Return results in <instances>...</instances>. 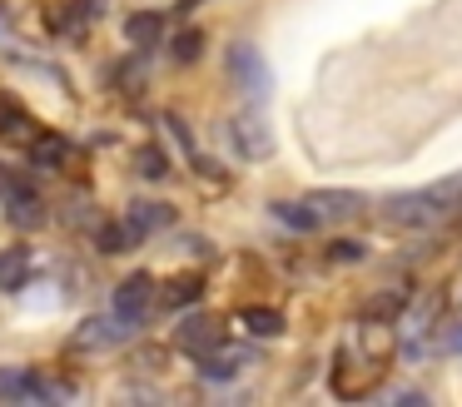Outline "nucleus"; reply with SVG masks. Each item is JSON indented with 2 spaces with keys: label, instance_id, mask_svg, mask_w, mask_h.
Segmentation results:
<instances>
[{
  "label": "nucleus",
  "instance_id": "f257e3e1",
  "mask_svg": "<svg viewBox=\"0 0 462 407\" xmlns=\"http://www.w3.org/2000/svg\"><path fill=\"white\" fill-rule=\"evenodd\" d=\"M457 208H462V169L448 179H438V184H428V189L388 199V218L402 228H428V224H438V218L457 214Z\"/></svg>",
  "mask_w": 462,
  "mask_h": 407
},
{
  "label": "nucleus",
  "instance_id": "f03ea898",
  "mask_svg": "<svg viewBox=\"0 0 462 407\" xmlns=\"http://www.w3.org/2000/svg\"><path fill=\"white\" fill-rule=\"evenodd\" d=\"M229 69H234V79H239V89L254 99V105H263V95H269V65H263V55L254 45H234L229 50Z\"/></svg>",
  "mask_w": 462,
  "mask_h": 407
},
{
  "label": "nucleus",
  "instance_id": "7ed1b4c3",
  "mask_svg": "<svg viewBox=\"0 0 462 407\" xmlns=\"http://www.w3.org/2000/svg\"><path fill=\"white\" fill-rule=\"evenodd\" d=\"M303 204H309V214L319 218V228H323V224H348V218H358L363 194H353V189H313Z\"/></svg>",
  "mask_w": 462,
  "mask_h": 407
},
{
  "label": "nucleus",
  "instance_id": "20e7f679",
  "mask_svg": "<svg viewBox=\"0 0 462 407\" xmlns=\"http://www.w3.org/2000/svg\"><path fill=\"white\" fill-rule=\"evenodd\" d=\"M150 303H154V283H150V273L125 278V283L115 288V323L134 328L144 313H150Z\"/></svg>",
  "mask_w": 462,
  "mask_h": 407
},
{
  "label": "nucleus",
  "instance_id": "39448f33",
  "mask_svg": "<svg viewBox=\"0 0 462 407\" xmlns=\"http://www.w3.org/2000/svg\"><path fill=\"white\" fill-rule=\"evenodd\" d=\"M229 134H234V149H239L244 159H269V154H273V129L263 125L259 109H249V115L234 119Z\"/></svg>",
  "mask_w": 462,
  "mask_h": 407
},
{
  "label": "nucleus",
  "instance_id": "423d86ee",
  "mask_svg": "<svg viewBox=\"0 0 462 407\" xmlns=\"http://www.w3.org/2000/svg\"><path fill=\"white\" fill-rule=\"evenodd\" d=\"M219 343H224V328L214 323L209 313H194V318H184V323H180V347H184V353L204 357V353H214Z\"/></svg>",
  "mask_w": 462,
  "mask_h": 407
},
{
  "label": "nucleus",
  "instance_id": "0eeeda50",
  "mask_svg": "<svg viewBox=\"0 0 462 407\" xmlns=\"http://www.w3.org/2000/svg\"><path fill=\"white\" fill-rule=\"evenodd\" d=\"M125 224H130L134 238H150V234H160V228L174 224V208H170V204H134Z\"/></svg>",
  "mask_w": 462,
  "mask_h": 407
},
{
  "label": "nucleus",
  "instance_id": "6e6552de",
  "mask_svg": "<svg viewBox=\"0 0 462 407\" xmlns=\"http://www.w3.org/2000/svg\"><path fill=\"white\" fill-rule=\"evenodd\" d=\"M25 273H31V254L25 248H0V293L25 288Z\"/></svg>",
  "mask_w": 462,
  "mask_h": 407
},
{
  "label": "nucleus",
  "instance_id": "1a4fd4ad",
  "mask_svg": "<svg viewBox=\"0 0 462 407\" xmlns=\"http://www.w3.org/2000/svg\"><path fill=\"white\" fill-rule=\"evenodd\" d=\"M160 35H164L160 10H144V15L125 20V40H130V45H160Z\"/></svg>",
  "mask_w": 462,
  "mask_h": 407
},
{
  "label": "nucleus",
  "instance_id": "9d476101",
  "mask_svg": "<svg viewBox=\"0 0 462 407\" xmlns=\"http://www.w3.org/2000/svg\"><path fill=\"white\" fill-rule=\"evenodd\" d=\"M239 323L249 328V333H259V338H279V333H283V313H279V308H263V303L244 308Z\"/></svg>",
  "mask_w": 462,
  "mask_h": 407
},
{
  "label": "nucleus",
  "instance_id": "9b49d317",
  "mask_svg": "<svg viewBox=\"0 0 462 407\" xmlns=\"http://www.w3.org/2000/svg\"><path fill=\"white\" fill-rule=\"evenodd\" d=\"M31 159L41 169H55V164H65V159H70V144H65L60 134H51V129H45V134L31 144Z\"/></svg>",
  "mask_w": 462,
  "mask_h": 407
},
{
  "label": "nucleus",
  "instance_id": "f8f14e48",
  "mask_svg": "<svg viewBox=\"0 0 462 407\" xmlns=\"http://www.w3.org/2000/svg\"><path fill=\"white\" fill-rule=\"evenodd\" d=\"M273 218H283V224H289V228H299V234L319 228V218L309 214V204H273Z\"/></svg>",
  "mask_w": 462,
  "mask_h": 407
},
{
  "label": "nucleus",
  "instance_id": "ddd939ff",
  "mask_svg": "<svg viewBox=\"0 0 462 407\" xmlns=\"http://www.w3.org/2000/svg\"><path fill=\"white\" fill-rule=\"evenodd\" d=\"M134 164H140L144 179H164V174H170V159H164V149H154V144H144L140 154H134Z\"/></svg>",
  "mask_w": 462,
  "mask_h": 407
},
{
  "label": "nucleus",
  "instance_id": "4468645a",
  "mask_svg": "<svg viewBox=\"0 0 462 407\" xmlns=\"http://www.w3.org/2000/svg\"><path fill=\"white\" fill-rule=\"evenodd\" d=\"M199 278H194V273H184V278H174V283H170V293H164V303H194V298H199Z\"/></svg>",
  "mask_w": 462,
  "mask_h": 407
},
{
  "label": "nucleus",
  "instance_id": "2eb2a0df",
  "mask_svg": "<svg viewBox=\"0 0 462 407\" xmlns=\"http://www.w3.org/2000/svg\"><path fill=\"white\" fill-rule=\"evenodd\" d=\"M199 50H204V35H199V30H184V35L174 40V60H180V65L199 60Z\"/></svg>",
  "mask_w": 462,
  "mask_h": 407
},
{
  "label": "nucleus",
  "instance_id": "dca6fc26",
  "mask_svg": "<svg viewBox=\"0 0 462 407\" xmlns=\"http://www.w3.org/2000/svg\"><path fill=\"white\" fill-rule=\"evenodd\" d=\"M100 244H105V254H125V248H130L134 244V234H130V224H110V228H105V234H100Z\"/></svg>",
  "mask_w": 462,
  "mask_h": 407
},
{
  "label": "nucleus",
  "instance_id": "f3484780",
  "mask_svg": "<svg viewBox=\"0 0 462 407\" xmlns=\"http://www.w3.org/2000/svg\"><path fill=\"white\" fill-rule=\"evenodd\" d=\"M398 308H402V293H388V298H373L363 313H368V318H383V313H398Z\"/></svg>",
  "mask_w": 462,
  "mask_h": 407
},
{
  "label": "nucleus",
  "instance_id": "a211bd4d",
  "mask_svg": "<svg viewBox=\"0 0 462 407\" xmlns=\"http://www.w3.org/2000/svg\"><path fill=\"white\" fill-rule=\"evenodd\" d=\"M353 258H363V244H353V238H338V244H333V264H353Z\"/></svg>",
  "mask_w": 462,
  "mask_h": 407
},
{
  "label": "nucleus",
  "instance_id": "6ab92c4d",
  "mask_svg": "<svg viewBox=\"0 0 462 407\" xmlns=\"http://www.w3.org/2000/svg\"><path fill=\"white\" fill-rule=\"evenodd\" d=\"M15 218H21V224H41V214H35V199H21V204H15Z\"/></svg>",
  "mask_w": 462,
  "mask_h": 407
},
{
  "label": "nucleus",
  "instance_id": "aec40b11",
  "mask_svg": "<svg viewBox=\"0 0 462 407\" xmlns=\"http://www.w3.org/2000/svg\"><path fill=\"white\" fill-rule=\"evenodd\" d=\"M0 30H5V5H0Z\"/></svg>",
  "mask_w": 462,
  "mask_h": 407
},
{
  "label": "nucleus",
  "instance_id": "412c9836",
  "mask_svg": "<svg viewBox=\"0 0 462 407\" xmlns=\"http://www.w3.org/2000/svg\"><path fill=\"white\" fill-rule=\"evenodd\" d=\"M452 347H462V333H457V338H452Z\"/></svg>",
  "mask_w": 462,
  "mask_h": 407
}]
</instances>
